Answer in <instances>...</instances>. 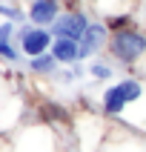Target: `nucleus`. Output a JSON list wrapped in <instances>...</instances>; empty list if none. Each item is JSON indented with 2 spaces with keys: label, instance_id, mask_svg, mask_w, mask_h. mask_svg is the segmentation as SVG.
Listing matches in <instances>:
<instances>
[{
  "label": "nucleus",
  "instance_id": "nucleus-1",
  "mask_svg": "<svg viewBox=\"0 0 146 152\" xmlns=\"http://www.w3.org/2000/svg\"><path fill=\"white\" fill-rule=\"evenodd\" d=\"M143 101H146V80H140L135 75L115 77L100 92V115L109 121H123L126 124L129 109Z\"/></svg>",
  "mask_w": 146,
  "mask_h": 152
},
{
  "label": "nucleus",
  "instance_id": "nucleus-2",
  "mask_svg": "<svg viewBox=\"0 0 146 152\" xmlns=\"http://www.w3.org/2000/svg\"><path fill=\"white\" fill-rule=\"evenodd\" d=\"M106 58H109L115 66H123V69L137 66V63L146 58V29L132 23V26H126V29L112 32L109 46H106Z\"/></svg>",
  "mask_w": 146,
  "mask_h": 152
},
{
  "label": "nucleus",
  "instance_id": "nucleus-3",
  "mask_svg": "<svg viewBox=\"0 0 146 152\" xmlns=\"http://www.w3.org/2000/svg\"><path fill=\"white\" fill-rule=\"evenodd\" d=\"M15 40H17L20 55H23L26 60H32V58L46 55V52L52 49L54 34H52V29H46V26H34V23H29V20H23V23L17 26Z\"/></svg>",
  "mask_w": 146,
  "mask_h": 152
},
{
  "label": "nucleus",
  "instance_id": "nucleus-4",
  "mask_svg": "<svg viewBox=\"0 0 146 152\" xmlns=\"http://www.w3.org/2000/svg\"><path fill=\"white\" fill-rule=\"evenodd\" d=\"M54 149H57V141L46 124L23 126L12 141V152H54Z\"/></svg>",
  "mask_w": 146,
  "mask_h": 152
},
{
  "label": "nucleus",
  "instance_id": "nucleus-5",
  "mask_svg": "<svg viewBox=\"0 0 146 152\" xmlns=\"http://www.w3.org/2000/svg\"><path fill=\"white\" fill-rule=\"evenodd\" d=\"M89 23H92V15H89L86 9L69 6V9H63V15L52 23V34H54V37H66V40H77V43H80V37L86 34Z\"/></svg>",
  "mask_w": 146,
  "mask_h": 152
},
{
  "label": "nucleus",
  "instance_id": "nucleus-6",
  "mask_svg": "<svg viewBox=\"0 0 146 152\" xmlns=\"http://www.w3.org/2000/svg\"><path fill=\"white\" fill-rule=\"evenodd\" d=\"M109 37H112V32H109V26H106V20H103V17H92V23H89L86 34L80 37V60L89 63V60L106 55Z\"/></svg>",
  "mask_w": 146,
  "mask_h": 152
},
{
  "label": "nucleus",
  "instance_id": "nucleus-7",
  "mask_svg": "<svg viewBox=\"0 0 146 152\" xmlns=\"http://www.w3.org/2000/svg\"><path fill=\"white\" fill-rule=\"evenodd\" d=\"M23 12H26V20L29 23L52 29V23L63 15V0H29Z\"/></svg>",
  "mask_w": 146,
  "mask_h": 152
},
{
  "label": "nucleus",
  "instance_id": "nucleus-8",
  "mask_svg": "<svg viewBox=\"0 0 146 152\" xmlns=\"http://www.w3.org/2000/svg\"><path fill=\"white\" fill-rule=\"evenodd\" d=\"M15 34H17V23L0 20V63H6V66H15V63L23 60V55H20V49H17Z\"/></svg>",
  "mask_w": 146,
  "mask_h": 152
},
{
  "label": "nucleus",
  "instance_id": "nucleus-9",
  "mask_svg": "<svg viewBox=\"0 0 146 152\" xmlns=\"http://www.w3.org/2000/svg\"><path fill=\"white\" fill-rule=\"evenodd\" d=\"M52 58L57 60L60 66H75L80 63V43L77 40H66V37H54L52 43Z\"/></svg>",
  "mask_w": 146,
  "mask_h": 152
},
{
  "label": "nucleus",
  "instance_id": "nucleus-10",
  "mask_svg": "<svg viewBox=\"0 0 146 152\" xmlns=\"http://www.w3.org/2000/svg\"><path fill=\"white\" fill-rule=\"evenodd\" d=\"M115 63H112L109 58H94V60H89L86 63V77H92L94 83H112L115 80Z\"/></svg>",
  "mask_w": 146,
  "mask_h": 152
},
{
  "label": "nucleus",
  "instance_id": "nucleus-11",
  "mask_svg": "<svg viewBox=\"0 0 146 152\" xmlns=\"http://www.w3.org/2000/svg\"><path fill=\"white\" fill-rule=\"evenodd\" d=\"M26 69H29L32 75H37V77H54L60 63L52 58V52H46V55H37V58L26 60Z\"/></svg>",
  "mask_w": 146,
  "mask_h": 152
},
{
  "label": "nucleus",
  "instance_id": "nucleus-12",
  "mask_svg": "<svg viewBox=\"0 0 146 152\" xmlns=\"http://www.w3.org/2000/svg\"><path fill=\"white\" fill-rule=\"evenodd\" d=\"M0 17L20 26V23L26 20V12H23V9H17V6H12V3H0Z\"/></svg>",
  "mask_w": 146,
  "mask_h": 152
},
{
  "label": "nucleus",
  "instance_id": "nucleus-13",
  "mask_svg": "<svg viewBox=\"0 0 146 152\" xmlns=\"http://www.w3.org/2000/svg\"><path fill=\"white\" fill-rule=\"evenodd\" d=\"M3 80H6V77H3V72H0V103H6V92H3Z\"/></svg>",
  "mask_w": 146,
  "mask_h": 152
},
{
  "label": "nucleus",
  "instance_id": "nucleus-14",
  "mask_svg": "<svg viewBox=\"0 0 146 152\" xmlns=\"http://www.w3.org/2000/svg\"><path fill=\"white\" fill-rule=\"evenodd\" d=\"M83 3H92V6H94V0H83Z\"/></svg>",
  "mask_w": 146,
  "mask_h": 152
}]
</instances>
